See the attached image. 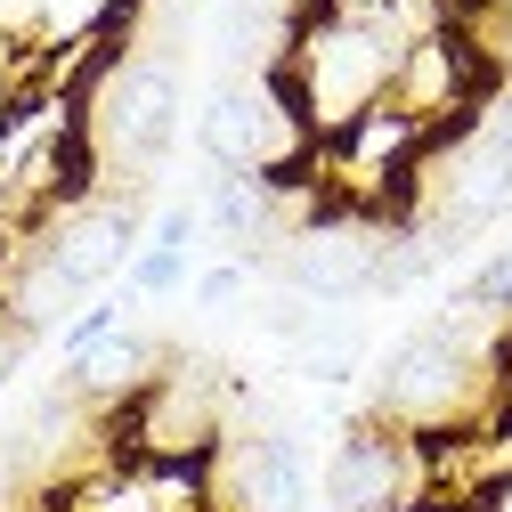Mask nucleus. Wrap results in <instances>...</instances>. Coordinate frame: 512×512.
I'll list each match as a JSON object with an SVG mask.
<instances>
[{
	"label": "nucleus",
	"instance_id": "obj_3",
	"mask_svg": "<svg viewBox=\"0 0 512 512\" xmlns=\"http://www.w3.org/2000/svg\"><path fill=\"white\" fill-rule=\"evenodd\" d=\"M496 391V366L456 350L439 326H415L374 374V423H391L407 439H447V431H472L480 407Z\"/></svg>",
	"mask_w": 512,
	"mask_h": 512
},
{
	"label": "nucleus",
	"instance_id": "obj_11",
	"mask_svg": "<svg viewBox=\"0 0 512 512\" xmlns=\"http://www.w3.org/2000/svg\"><path fill=\"white\" fill-rule=\"evenodd\" d=\"M244 285H252V261H212V269H196V309H228V301H244Z\"/></svg>",
	"mask_w": 512,
	"mask_h": 512
},
{
	"label": "nucleus",
	"instance_id": "obj_7",
	"mask_svg": "<svg viewBox=\"0 0 512 512\" xmlns=\"http://www.w3.org/2000/svg\"><path fill=\"white\" fill-rule=\"evenodd\" d=\"M326 504L334 512H423L431 504V472H423V439L358 415L326 464Z\"/></svg>",
	"mask_w": 512,
	"mask_h": 512
},
{
	"label": "nucleus",
	"instance_id": "obj_13",
	"mask_svg": "<svg viewBox=\"0 0 512 512\" xmlns=\"http://www.w3.org/2000/svg\"><path fill=\"white\" fill-rule=\"evenodd\" d=\"M17 350H25V334L9 326V317H0V382H9V374H17Z\"/></svg>",
	"mask_w": 512,
	"mask_h": 512
},
{
	"label": "nucleus",
	"instance_id": "obj_4",
	"mask_svg": "<svg viewBox=\"0 0 512 512\" xmlns=\"http://www.w3.org/2000/svg\"><path fill=\"white\" fill-rule=\"evenodd\" d=\"M196 147L212 171H309L317 139L309 122L293 114V98L277 90V74H228L212 98H204V122H196Z\"/></svg>",
	"mask_w": 512,
	"mask_h": 512
},
{
	"label": "nucleus",
	"instance_id": "obj_2",
	"mask_svg": "<svg viewBox=\"0 0 512 512\" xmlns=\"http://www.w3.org/2000/svg\"><path fill=\"white\" fill-rule=\"evenodd\" d=\"M122 447H131L139 464H179V472H196L212 464V447L236 431V382L196 358V350H163L155 382L114 415Z\"/></svg>",
	"mask_w": 512,
	"mask_h": 512
},
{
	"label": "nucleus",
	"instance_id": "obj_1",
	"mask_svg": "<svg viewBox=\"0 0 512 512\" xmlns=\"http://www.w3.org/2000/svg\"><path fill=\"white\" fill-rule=\"evenodd\" d=\"M171 139H179V49L114 57L90 82V98H82V147H90L98 171L122 179L114 196H131V187L171 155Z\"/></svg>",
	"mask_w": 512,
	"mask_h": 512
},
{
	"label": "nucleus",
	"instance_id": "obj_9",
	"mask_svg": "<svg viewBox=\"0 0 512 512\" xmlns=\"http://www.w3.org/2000/svg\"><path fill=\"white\" fill-rule=\"evenodd\" d=\"M155 366H163V342H155V334L114 326L106 342H90V350L66 358V391H74L90 415H122V407L155 382Z\"/></svg>",
	"mask_w": 512,
	"mask_h": 512
},
{
	"label": "nucleus",
	"instance_id": "obj_6",
	"mask_svg": "<svg viewBox=\"0 0 512 512\" xmlns=\"http://www.w3.org/2000/svg\"><path fill=\"white\" fill-rule=\"evenodd\" d=\"M391 228L399 220H366V212H317V220H301L277 252H269V269H277V285L285 293H301V301H317V309H342V301H358V293H374V261H382V244H391Z\"/></svg>",
	"mask_w": 512,
	"mask_h": 512
},
{
	"label": "nucleus",
	"instance_id": "obj_5",
	"mask_svg": "<svg viewBox=\"0 0 512 512\" xmlns=\"http://www.w3.org/2000/svg\"><path fill=\"white\" fill-rule=\"evenodd\" d=\"M496 98V74H488V57L456 33V25H439L423 41L399 49V66H391V106L415 122L423 139H456L472 131V122L488 114Z\"/></svg>",
	"mask_w": 512,
	"mask_h": 512
},
{
	"label": "nucleus",
	"instance_id": "obj_8",
	"mask_svg": "<svg viewBox=\"0 0 512 512\" xmlns=\"http://www.w3.org/2000/svg\"><path fill=\"white\" fill-rule=\"evenodd\" d=\"M309 504V472L301 447L269 423V431H228L204 464V512H301Z\"/></svg>",
	"mask_w": 512,
	"mask_h": 512
},
{
	"label": "nucleus",
	"instance_id": "obj_10",
	"mask_svg": "<svg viewBox=\"0 0 512 512\" xmlns=\"http://www.w3.org/2000/svg\"><path fill=\"white\" fill-rule=\"evenodd\" d=\"M187 252H196V244H147V252H131V301H163V293H179L187 277H196V269H187Z\"/></svg>",
	"mask_w": 512,
	"mask_h": 512
},
{
	"label": "nucleus",
	"instance_id": "obj_12",
	"mask_svg": "<svg viewBox=\"0 0 512 512\" xmlns=\"http://www.w3.org/2000/svg\"><path fill=\"white\" fill-rule=\"evenodd\" d=\"M472 293L496 309V317H512V244L496 252V261H480V277H472Z\"/></svg>",
	"mask_w": 512,
	"mask_h": 512
}]
</instances>
